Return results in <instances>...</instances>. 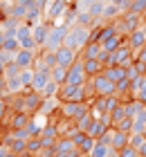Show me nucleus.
I'll return each mask as SVG.
<instances>
[{
    "mask_svg": "<svg viewBox=\"0 0 146 157\" xmlns=\"http://www.w3.org/2000/svg\"><path fill=\"white\" fill-rule=\"evenodd\" d=\"M88 40H90V29H88V27H81L79 23H74L68 29V36H65L63 45L74 49V52H81V49L88 45Z\"/></svg>",
    "mask_w": 146,
    "mask_h": 157,
    "instance_id": "obj_1",
    "label": "nucleus"
},
{
    "mask_svg": "<svg viewBox=\"0 0 146 157\" xmlns=\"http://www.w3.org/2000/svg\"><path fill=\"white\" fill-rule=\"evenodd\" d=\"M56 99L61 103H83L85 101V88H83V85H70V83H65V85H61Z\"/></svg>",
    "mask_w": 146,
    "mask_h": 157,
    "instance_id": "obj_2",
    "label": "nucleus"
},
{
    "mask_svg": "<svg viewBox=\"0 0 146 157\" xmlns=\"http://www.w3.org/2000/svg\"><path fill=\"white\" fill-rule=\"evenodd\" d=\"M88 112H90V103L83 101V103H61L58 105V115L61 119H70V121H77L85 117Z\"/></svg>",
    "mask_w": 146,
    "mask_h": 157,
    "instance_id": "obj_3",
    "label": "nucleus"
},
{
    "mask_svg": "<svg viewBox=\"0 0 146 157\" xmlns=\"http://www.w3.org/2000/svg\"><path fill=\"white\" fill-rule=\"evenodd\" d=\"M68 29H70L68 25H56L54 23V27L49 29V36L45 40V45H43V49H47V52H58V49L63 47L65 36H68Z\"/></svg>",
    "mask_w": 146,
    "mask_h": 157,
    "instance_id": "obj_4",
    "label": "nucleus"
},
{
    "mask_svg": "<svg viewBox=\"0 0 146 157\" xmlns=\"http://www.w3.org/2000/svg\"><path fill=\"white\" fill-rule=\"evenodd\" d=\"M90 83L94 85V90H97V97H112V94H117V85L112 81H108L104 74L92 76Z\"/></svg>",
    "mask_w": 146,
    "mask_h": 157,
    "instance_id": "obj_5",
    "label": "nucleus"
},
{
    "mask_svg": "<svg viewBox=\"0 0 146 157\" xmlns=\"http://www.w3.org/2000/svg\"><path fill=\"white\" fill-rule=\"evenodd\" d=\"M23 97H25V112H29V115H38L41 112V105H43V94H38V92L34 90H23Z\"/></svg>",
    "mask_w": 146,
    "mask_h": 157,
    "instance_id": "obj_6",
    "label": "nucleus"
},
{
    "mask_svg": "<svg viewBox=\"0 0 146 157\" xmlns=\"http://www.w3.org/2000/svg\"><path fill=\"white\" fill-rule=\"evenodd\" d=\"M68 83L70 85H85L88 83V74H85V67H83V61L81 59L68 70Z\"/></svg>",
    "mask_w": 146,
    "mask_h": 157,
    "instance_id": "obj_7",
    "label": "nucleus"
},
{
    "mask_svg": "<svg viewBox=\"0 0 146 157\" xmlns=\"http://www.w3.org/2000/svg\"><path fill=\"white\" fill-rule=\"evenodd\" d=\"M70 139L74 141V144H77V148H79V151H81L83 155H88V157H90V153H92L94 144H97V139H92L88 132H81V130H77V132L72 135Z\"/></svg>",
    "mask_w": 146,
    "mask_h": 157,
    "instance_id": "obj_8",
    "label": "nucleus"
},
{
    "mask_svg": "<svg viewBox=\"0 0 146 157\" xmlns=\"http://www.w3.org/2000/svg\"><path fill=\"white\" fill-rule=\"evenodd\" d=\"M36 59H38V52H32V49H18L16 52V63L20 70H34Z\"/></svg>",
    "mask_w": 146,
    "mask_h": 157,
    "instance_id": "obj_9",
    "label": "nucleus"
},
{
    "mask_svg": "<svg viewBox=\"0 0 146 157\" xmlns=\"http://www.w3.org/2000/svg\"><path fill=\"white\" fill-rule=\"evenodd\" d=\"M144 45H146V23L142 27H137V29L128 36V47L133 49V54H137Z\"/></svg>",
    "mask_w": 146,
    "mask_h": 157,
    "instance_id": "obj_10",
    "label": "nucleus"
},
{
    "mask_svg": "<svg viewBox=\"0 0 146 157\" xmlns=\"http://www.w3.org/2000/svg\"><path fill=\"white\" fill-rule=\"evenodd\" d=\"M56 61H58V65H63V67L70 70V67L79 61V52H74V49H70V47L63 45V47L56 52Z\"/></svg>",
    "mask_w": 146,
    "mask_h": 157,
    "instance_id": "obj_11",
    "label": "nucleus"
},
{
    "mask_svg": "<svg viewBox=\"0 0 146 157\" xmlns=\"http://www.w3.org/2000/svg\"><path fill=\"white\" fill-rule=\"evenodd\" d=\"M54 27V23H49V20H45V23H38L34 27V32H32V38L36 40V45H38L43 49V45H45V40L49 36V29Z\"/></svg>",
    "mask_w": 146,
    "mask_h": 157,
    "instance_id": "obj_12",
    "label": "nucleus"
},
{
    "mask_svg": "<svg viewBox=\"0 0 146 157\" xmlns=\"http://www.w3.org/2000/svg\"><path fill=\"white\" fill-rule=\"evenodd\" d=\"M101 54H104V47H101V43H88L81 52H79V59H81V61H88V59H101Z\"/></svg>",
    "mask_w": 146,
    "mask_h": 157,
    "instance_id": "obj_13",
    "label": "nucleus"
},
{
    "mask_svg": "<svg viewBox=\"0 0 146 157\" xmlns=\"http://www.w3.org/2000/svg\"><path fill=\"white\" fill-rule=\"evenodd\" d=\"M70 0H52V7H49V11H47V20L49 23H54V20H58V16H61L63 11H68L70 9Z\"/></svg>",
    "mask_w": 146,
    "mask_h": 157,
    "instance_id": "obj_14",
    "label": "nucleus"
},
{
    "mask_svg": "<svg viewBox=\"0 0 146 157\" xmlns=\"http://www.w3.org/2000/svg\"><path fill=\"white\" fill-rule=\"evenodd\" d=\"M20 23H23V20H18V18H14V16H7L2 23H0V25H2V29H0V32H2L7 38H16V32H18Z\"/></svg>",
    "mask_w": 146,
    "mask_h": 157,
    "instance_id": "obj_15",
    "label": "nucleus"
},
{
    "mask_svg": "<svg viewBox=\"0 0 146 157\" xmlns=\"http://www.w3.org/2000/svg\"><path fill=\"white\" fill-rule=\"evenodd\" d=\"M101 74H104V76L108 78V81H112L115 85L119 83V81H124V78H128V72H126V70H124L121 65H115V67H104V72H101Z\"/></svg>",
    "mask_w": 146,
    "mask_h": 157,
    "instance_id": "obj_16",
    "label": "nucleus"
},
{
    "mask_svg": "<svg viewBox=\"0 0 146 157\" xmlns=\"http://www.w3.org/2000/svg\"><path fill=\"white\" fill-rule=\"evenodd\" d=\"M61 153L74 155V153H79V148H77V144L70 137H58V141H56V155H61Z\"/></svg>",
    "mask_w": 146,
    "mask_h": 157,
    "instance_id": "obj_17",
    "label": "nucleus"
},
{
    "mask_svg": "<svg viewBox=\"0 0 146 157\" xmlns=\"http://www.w3.org/2000/svg\"><path fill=\"white\" fill-rule=\"evenodd\" d=\"M121 20H124V25H126L128 34H133V32L137 29V27H142V25H144V18H142V16H137V13H133V11L124 13Z\"/></svg>",
    "mask_w": 146,
    "mask_h": 157,
    "instance_id": "obj_18",
    "label": "nucleus"
},
{
    "mask_svg": "<svg viewBox=\"0 0 146 157\" xmlns=\"http://www.w3.org/2000/svg\"><path fill=\"white\" fill-rule=\"evenodd\" d=\"M83 67H85L88 78H92V76H97V74L104 72V63H101L99 59H88V61H83Z\"/></svg>",
    "mask_w": 146,
    "mask_h": 157,
    "instance_id": "obj_19",
    "label": "nucleus"
},
{
    "mask_svg": "<svg viewBox=\"0 0 146 157\" xmlns=\"http://www.w3.org/2000/svg\"><path fill=\"white\" fill-rule=\"evenodd\" d=\"M112 130H115V128H112ZM130 144V135L128 132H119V130H115L112 132V148H115V151H121V148L124 146H128Z\"/></svg>",
    "mask_w": 146,
    "mask_h": 157,
    "instance_id": "obj_20",
    "label": "nucleus"
},
{
    "mask_svg": "<svg viewBox=\"0 0 146 157\" xmlns=\"http://www.w3.org/2000/svg\"><path fill=\"white\" fill-rule=\"evenodd\" d=\"M104 23H115L117 18H121V11H119V7L112 5V2H106V9H104Z\"/></svg>",
    "mask_w": 146,
    "mask_h": 157,
    "instance_id": "obj_21",
    "label": "nucleus"
},
{
    "mask_svg": "<svg viewBox=\"0 0 146 157\" xmlns=\"http://www.w3.org/2000/svg\"><path fill=\"white\" fill-rule=\"evenodd\" d=\"M130 146L142 157H146V135H130Z\"/></svg>",
    "mask_w": 146,
    "mask_h": 157,
    "instance_id": "obj_22",
    "label": "nucleus"
},
{
    "mask_svg": "<svg viewBox=\"0 0 146 157\" xmlns=\"http://www.w3.org/2000/svg\"><path fill=\"white\" fill-rule=\"evenodd\" d=\"M108 130H110V128H106L99 119H94V121H92V126H90V130H88V135H90L92 139H101Z\"/></svg>",
    "mask_w": 146,
    "mask_h": 157,
    "instance_id": "obj_23",
    "label": "nucleus"
},
{
    "mask_svg": "<svg viewBox=\"0 0 146 157\" xmlns=\"http://www.w3.org/2000/svg\"><path fill=\"white\" fill-rule=\"evenodd\" d=\"M52 81L58 83V85H65V83H68V67L56 65V67L52 70Z\"/></svg>",
    "mask_w": 146,
    "mask_h": 157,
    "instance_id": "obj_24",
    "label": "nucleus"
},
{
    "mask_svg": "<svg viewBox=\"0 0 146 157\" xmlns=\"http://www.w3.org/2000/svg\"><path fill=\"white\" fill-rule=\"evenodd\" d=\"M110 153H112V146H110V144L97 141V144H94V148H92V153H90V157H108Z\"/></svg>",
    "mask_w": 146,
    "mask_h": 157,
    "instance_id": "obj_25",
    "label": "nucleus"
},
{
    "mask_svg": "<svg viewBox=\"0 0 146 157\" xmlns=\"http://www.w3.org/2000/svg\"><path fill=\"white\" fill-rule=\"evenodd\" d=\"M34 74H36V70H20V83H23L25 90H32Z\"/></svg>",
    "mask_w": 146,
    "mask_h": 157,
    "instance_id": "obj_26",
    "label": "nucleus"
},
{
    "mask_svg": "<svg viewBox=\"0 0 146 157\" xmlns=\"http://www.w3.org/2000/svg\"><path fill=\"white\" fill-rule=\"evenodd\" d=\"M9 151L14 153V155H25L27 153V139H14L11 141V146H9Z\"/></svg>",
    "mask_w": 146,
    "mask_h": 157,
    "instance_id": "obj_27",
    "label": "nucleus"
},
{
    "mask_svg": "<svg viewBox=\"0 0 146 157\" xmlns=\"http://www.w3.org/2000/svg\"><path fill=\"white\" fill-rule=\"evenodd\" d=\"M41 148H43L41 137H29V139H27V153H29V155H38Z\"/></svg>",
    "mask_w": 146,
    "mask_h": 157,
    "instance_id": "obj_28",
    "label": "nucleus"
},
{
    "mask_svg": "<svg viewBox=\"0 0 146 157\" xmlns=\"http://www.w3.org/2000/svg\"><path fill=\"white\" fill-rule=\"evenodd\" d=\"M92 121H94V117L88 112L85 117H81V119H77L74 124H77V130H81V132H88L90 130V126H92Z\"/></svg>",
    "mask_w": 146,
    "mask_h": 157,
    "instance_id": "obj_29",
    "label": "nucleus"
},
{
    "mask_svg": "<svg viewBox=\"0 0 146 157\" xmlns=\"http://www.w3.org/2000/svg\"><path fill=\"white\" fill-rule=\"evenodd\" d=\"M58 90H61V85L54 83V81H49V83L45 85V90L41 92V94H43V99H54V97L58 94Z\"/></svg>",
    "mask_w": 146,
    "mask_h": 157,
    "instance_id": "obj_30",
    "label": "nucleus"
},
{
    "mask_svg": "<svg viewBox=\"0 0 146 157\" xmlns=\"http://www.w3.org/2000/svg\"><path fill=\"white\" fill-rule=\"evenodd\" d=\"M106 2H108V0H97V2L90 5V9H88V11H90L94 18H101V16H104V9H106Z\"/></svg>",
    "mask_w": 146,
    "mask_h": 157,
    "instance_id": "obj_31",
    "label": "nucleus"
},
{
    "mask_svg": "<svg viewBox=\"0 0 146 157\" xmlns=\"http://www.w3.org/2000/svg\"><path fill=\"white\" fill-rule=\"evenodd\" d=\"M133 124H135V119H130V117H126V119H121L117 126H112L115 130H119V132H133Z\"/></svg>",
    "mask_w": 146,
    "mask_h": 157,
    "instance_id": "obj_32",
    "label": "nucleus"
},
{
    "mask_svg": "<svg viewBox=\"0 0 146 157\" xmlns=\"http://www.w3.org/2000/svg\"><path fill=\"white\" fill-rule=\"evenodd\" d=\"M2 76H5V78H16V76H20V67H18V63H16V61L9 63V65L5 67Z\"/></svg>",
    "mask_w": 146,
    "mask_h": 157,
    "instance_id": "obj_33",
    "label": "nucleus"
},
{
    "mask_svg": "<svg viewBox=\"0 0 146 157\" xmlns=\"http://www.w3.org/2000/svg\"><path fill=\"white\" fill-rule=\"evenodd\" d=\"M41 137H47V139H58L61 135H58L56 124H47L45 128H43V135H41Z\"/></svg>",
    "mask_w": 146,
    "mask_h": 157,
    "instance_id": "obj_34",
    "label": "nucleus"
},
{
    "mask_svg": "<svg viewBox=\"0 0 146 157\" xmlns=\"http://www.w3.org/2000/svg\"><path fill=\"white\" fill-rule=\"evenodd\" d=\"M130 11L137 13V16H144L146 13V0H133L130 2Z\"/></svg>",
    "mask_w": 146,
    "mask_h": 157,
    "instance_id": "obj_35",
    "label": "nucleus"
},
{
    "mask_svg": "<svg viewBox=\"0 0 146 157\" xmlns=\"http://www.w3.org/2000/svg\"><path fill=\"white\" fill-rule=\"evenodd\" d=\"M119 155H121V157H142V155L137 153V151H135V148L130 146V144H128V146H124L121 151H119Z\"/></svg>",
    "mask_w": 146,
    "mask_h": 157,
    "instance_id": "obj_36",
    "label": "nucleus"
},
{
    "mask_svg": "<svg viewBox=\"0 0 146 157\" xmlns=\"http://www.w3.org/2000/svg\"><path fill=\"white\" fill-rule=\"evenodd\" d=\"M14 139H29V130L27 128H18V130H11Z\"/></svg>",
    "mask_w": 146,
    "mask_h": 157,
    "instance_id": "obj_37",
    "label": "nucleus"
},
{
    "mask_svg": "<svg viewBox=\"0 0 146 157\" xmlns=\"http://www.w3.org/2000/svg\"><path fill=\"white\" fill-rule=\"evenodd\" d=\"M135 56H137L140 61H144V63H146V45H144V47H142V49H140V52H137Z\"/></svg>",
    "mask_w": 146,
    "mask_h": 157,
    "instance_id": "obj_38",
    "label": "nucleus"
},
{
    "mask_svg": "<svg viewBox=\"0 0 146 157\" xmlns=\"http://www.w3.org/2000/svg\"><path fill=\"white\" fill-rule=\"evenodd\" d=\"M7 155H9V146H0V157H7Z\"/></svg>",
    "mask_w": 146,
    "mask_h": 157,
    "instance_id": "obj_39",
    "label": "nucleus"
},
{
    "mask_svg": "<svg viewBox=\"0 0 146 157\" xmlns=\"http://www.w3.org/2000/svg\"><path fill=\"white\" fill-rule=\"evenodd\" d=\"M5 38H7V36H5L2 32H0V52H2V47H5Z\"/></svg>",
    "mask_w": 146,
    "mask_h": 157,
    "instance_id": "obj_40",
    "label": "nucleus"
},
{
    "mask_svg": "<svg viewBox=\"0 0 146 157\" xmlns=\"http://www.w3.org/2000/svg\"><path fill=\"white\" fill-rule=\"evenodd\" d=\"M108 2H112V5H117V7H121L124 2H126V0H108Z\"/></svg>",
    "mask_w": 146,
    "mask_h": 157,
    "instance_id": "obj_41",
    "label": "nucleus"
},
{
    "mask_svg": "<svg viewBox=\"0 0 146 157\" xmlns=\"http://www.w3.org/2000/svg\"><path fill=\"white\" fill-rule=\"evenodd\" d=\"M108 157H121V155H119V151H115V148H112V153L108 155Z\"/></svg>",
    "mask_w": 146,
    "mask_h": 157,
    "instance_id": "obj_42",
    "label": "nucleus"
},
{
    "mask_svg": "<svg viewBox=\"0 0 146 157\" xmlns=\"http://www.w3.org/2000/svg\"><path fill=\"white\" fill-rule=\"evenodd\" d=\"M5 67H7V65H5L2 61H0V76H2V72H5Z\"/></svg>",
    "mask_w": 146,
    "mask_h": 157,
    "instance_id": "obj_43",
    "label": "nucleus"
},
{
    "mask_svg": "<svg viewBox=\"0 0 146 157\" xmlns=\"http://www.w3.org/2000/svg\"><path fill=\"white\" fill-rule=\"evenodd\" d=\"M72 157H88V155H83L81 151H79V153H74V155H72Z\"/></svg>",
    "mask_w": 146,
    "mask_h": 157,
    "instance_id": "obj_44",
    "label": "nucleus"
},
{
    "mask_svg": "<svg viewBox=\"0 0 146 157\" xmlns=\"http://www.w3.org/2000/svg\"><path fill=\"white\" fill-rule=\"evenodd\" d=\"M20 157H36V155H29V153H25V155H20Z\"/></svg>",
    "mask_w": 146,
    "mask_h": 157,
    "instance_id": "obj_45",
    "label": "nucleus"
},
{
    "mask_svg": "<svg viewBox=\"0 0 146 157\" xmlns=\"http://www.w3.org/2000/svg\"><path fill=\"white\" fill-rule=\"evenodd\" d=\"M7 157H18V155H14V153H11V151H9V155H7Z\"/></svg>",
    "mask_w": 146,
    "mask_h": 157,
    "instance_id": "obj_46",
    "label": "nucleus"
},
{
    "mask_svg": "<svg viewBox=\"0 0 146 157\" xmlns=\"http://www.w3.org/2000/svg\"><path fill=\"white\" fill-rule=\"evenodd\" d=\"M144 135H146V128H144Z\"/></svg>",
    "mask_w": 146,
    "mask_h": 157,
    "instance_id": "obj_47",
    "label": "nucleus"
}]
</instances>
